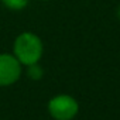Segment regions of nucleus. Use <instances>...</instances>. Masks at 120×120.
<instances>
[{
  "label": "nucleus",
  "mask_w": 120,
  "mask_h": 120,
  "mask_svg": "<svg viewBox=\"0 0 120 120\" xmlns=\"http://www.w3.org/2000/svg\"><path fill=\"white\" fill-rule=\"evenodd\" d=\"M117 17H119V20H120V6H119V9H117Z\"/></svg>",
  "instance_id": "423d86ee"
},
{
  "label": "nucleus",
  "mask_w": 120,
  "mask_h": 120,
  "mask_svg": "<svg viewBox=\"0 0 120 120\" xmlns=\"http://www.w3.org/2000/svg\"><path fill=\"white\" fill-rule=\"evenodd\" d=\"M2 2V4L9 9V10H13V11H21L24 10L28 3H30V0H0Z\"/></svg>",
  "instance_id": "20e7f679"
},
{
  "label": "nucleus",
  "mask_w": 120,
  "mask_h": 120,
  "mask_svg": "<svg viewBox=\"0 0 120 120\" xmlns=\"http://www.w3.org/2000/svg\"><path fill=\"white\" fill-rule=\"evenodd\" d=\"M23 65L13 54H0V86H10L21 76Z\"/></svg>",
  "instance_id": "7ed1b4c3"
},
{
  "label": "nucleus",
  "mask_w": 120,
  "mask_h": 120,
  "mask_svg": "<svg viewBox=\"0 0 120 120\" xmlns=\"http://www.w3.org/2000/svg\"><path fill=\"white\" fill-rule=\"evenodd\" d=\"M78 112L79 103L71 95H56L48 102V113L55 120H72Z\"/></svg>",
  "instance_id": "f03ea898"
},
{
  "label": "nucleus",
  "mask_w": 120,
  "mask_h": 120,
  "mask_svg": "<svg viewBox=\"0 0 120 120\" xmlns=\"http://www.w3.org/2000/svg\"><path fill=\"white\" fill-rule=\"evenodd\" d=\"M41 2H47V0H41Z\"/></svg>",
  "instance_id": "0eeeda50"
},
{
  "label": "nucleus",
  "mask_w": 120,
  "mask_h": 120,
  "mask_svg": "<svg viewBox=\"0 0 120 120\" xmlns=\"http://www.w3.org/2000/svg\"><path fill=\"white\" fill-rule=\"evenodd\" d=\"M27 74H28V76L33 81H40L42 78V75H44V71H42V68L37 62V64H33V65L27 67Z\"/></svg>",
  "instance_id": "39448f33"
},
{
  "label": "nucleus",
  "mask_w": 120,
  "mask_h": 120,
  "mask_svg": "<svg viewBox=\"0 0 120 120\" xmlns=\"http://www.w3.org/2000/svg\"><path fill=\"white\" fill-rule=\"evenodd\" d=\"M42 54L44 44L37 34L31 31H24L16 37L13 42V55L19 59L21 65L28 67L40 62Z\"/></svg>",
  "instance_id": "f257e3e1"
}]
</instances>
